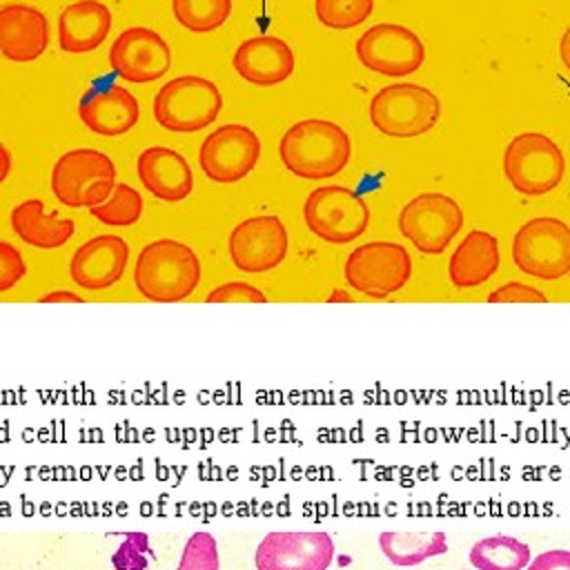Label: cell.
<instances>
[{"mask_svg":"<svg viewBox=\"0 0 570 570\" xmlns=\"http://www.w3.org/2000/svg\"><path fill=\"white\" fill-rule=\"evenodd\" d=\"M490 303H546V294L525 283H505L488 294Z\"/></svg>","mask_w":570,"mask_h":570,"instance_id":"d6a6232c","label":"cell"},{"mask_svg":"<svg viewBox=\"0 0 570 570\" xmlns=\"http://www.w3.org/2000/svg\"><path fill=\"white\" fill-rule=\"evenodd\" d=\"M49 45V22L31 4H0V53L13 62H31Z\"/></svg>","mask_w":570,"mask_h":570,"instance_id":"e0dca14e","label":"cell"},{"mask_svg":"<svg viewBox=\"0 0 570 570\" xmlns=\"http://www.w3.org/2000/svg\"><path fill=\"white\" fill-rule=\"evenodd\" d=\"M503 174L517 191L525 196H541L561 183L566 174V158L550 136L523 131L505 147Z\"/></svg>","mask_w":570,"mask_h":570,"instance_id":"8992f818","label":"cell"},{"mask_svg":"<svg viewBox=\"0 0 570 570\" xmlns=\"http://www.w3.org/2000/svg\"><path fill=\"white\" fill-rule=\"evenodd\" d=\"M501 265L499 240L483 229H472L452 252L448 263L450 281L456 287H476L494 276Z\"/></svg>","mask_w":570,"mask_h":570,"instance_id":"7402d4cb","label":"cell"},{"mask_svg":"<svg viewBox=\"0 0 570 570\" xmlns=\"http://www.w3.org/2000/svg\"><path fill=\"white\" fill-rule=\"evenodd\" d=\"M358 60L383 76L414 73L425 60L423 40L405 24L379 22L356 40Z\"/></svg>","mask_w":570,"mask_h":570,"instance_id":"8fae6325","label":"cell"},{"mask_svg":"<svg viewBox=\"0 0 570 570\" xmlns=\"http://www.w3.org/2000/svg\"><path fill=\"white\" fill-rule=\"evenodd\" d=\"M463 227L461 205L441 191L410 198L399 214L401 234L423 254H441Z\"/></svg>","mask_w":570,"mask_h":570,"instance_id":"30bf717a","label":"cell"},{"mask_svg":"<svg viewBox=\"0 0 570 570\" xmlns=\"http://www.w3.org/2000/svg\"><path fill=\"white\" fill-rule=\"evenodd\" d=\"M78 116L85 127L100 136H120L138 122L140 107L129 89L109 85L85 91L78 102Z\"/></svg>","mask_w":570,"mask_h":570,"instance_id":"ffe728a7","label":"cell"},{"mask_svg":"<svg viewBox=\"0 0 570 570\" xmlns=\"http://www.w3.org/2000/svg\"><path fill=\"white\" fill-rule=\"evenodd\" d=\"M109 65L127 82H154L169 71L171 51L158 31L129 27L111 42Z\"/></svg>","mask_w":570,"mask_h":570,"instance_id":"5bb4252c","label":"cell"},{"mask_svg":"<svg viewBox=\"0 0 570 570\" xmlns=\"http://www.w3.org/2000/svg\"><path fill=\"white\" fill-rule=\"evenodd\" d=\"M336 298H338V301H352V296H345V292H343V289H334V292H332V296H330L327 301H336Z\"/></svg>","mask_w":570,"mask_h":570,"instance_id":"74e56055","label":"cell"},{"mask_svg":"<svg viewBox=\"0 0 570 570\" xmlns=\"http://www.w3.org/2000/svg\"><path fill=\"white\" fill-rule=\"evenodd\" d=\"M136 289L154 303L187 298L200 283L198 254L174 238H158L145 245L134 265Z\"/></svg>","mask_w":570,"mask_h":570,"instance_id":"7a4b0ae2","label":"cell"},{"mask_svg":"<svg viewBox=\"0 0 570 570\" xmlns=\"http://www.w3.org/2000/svg\"><path fill=\"white\" fill-rule=\"evenodd\" d=\"M91 216L111 227H127L142 216V196L127 183H116L105 203L89 207Z\"/></svg>","mask_w":570,"mask_h":570,"instance_id":"4316f807","label":"cell"},{"mask_svg":"<svg viewBox=\"0 0 570 570\" xmlns=\"http://www.w3.org/2000/svg\"><path fill=\"white\" fill-rule=\"evenodd\" d=\"M227 247L236 269L261 274L278 267L285 261L287 229L278 216H252L232 229Z\"/></svg>","mask_w":570,"mask_h":570,"instance_id":"4fadbf2b","label":"cell"},{"mask_svg":"<svg viewBox=\"0 0 570 570\" xmlns=\"http://www.w3.org/2000/svg\"><path fill=\"white\" fill-rule=\"evenodd\" d=\"M147 554H149L147 537L140 532H129L120 543V548L114 552L111 561L116 570H145Z\"/></svg>","mask_w":570,"mask_h":570,"instance_id":"f546056e","label":"cell"},{"mask_svg":"<svg viewBox=\"0 0 570 570\" xmlns=\"http://www.w3.org/2000/svg\"><path fill=\"white\" fill-rule=\"evenodd\" d=\"M223 107L220 89L203 76H178L154 96V118L169 131L191 134L212 125Z\"/></svg>","mask_w":570,"mask_h":570,"instance_id":"277c9868","label":"cell"},{"mask_svg":"<svg viewBox=\"0 0 570 570\" xmlns=\"http://www.w3.org/2000/svg\"><path fill=\"white\" fill-rule=\"evenodd\" d=\"M24 274L27 265L20 249L7 240H0V294L16 287Z\"/></svg>","mask_w":570,"mask_h":570,"instance_id":"4dcf8cb0","label":"cell"},{"mask_svg":"<svg viewBox=\"0 0 570 570\" xmlns=\"http://www.w3.org/2000/svg\"><path fill=\"white\" fill-rule=\"evenodd\" d=\"M207 303H232V301H243V303H265L267 296L256 289L254 285L249 283H240V281H234V283H223L218 287H214L207 298Z\"/></svg>","mask_w":570,"mask_h":570,"instance_id":"1f68e13d","label":"cell"},{"mask_svg":"<svg viewBox=\"0 0 570 570\" xmlns=\"http://www.w3.org/2000/svg\"><path fill=\"white\" fill-rule=\"evenodd\" d=\"M174 18L194 33H207L227 22L232 0H171Z\"/></svg>","mask_w":570,"mask_h":570,"instance_id":"484cf974","label":"cell"},{"mask_svg":"<svg viewBox=\"0 0 570 570\" xmlns=\"http://www.w3.org/2000/svg\"><path fill=\"white\" fill-rule=\"evenodd\" d=\"M56 301H65V303H82V296H78V294H73V292H65V289H60V292H49V294H45V296L40 298V303H56Z\"/></svg>","mask_w":570,"mask_h":570,"instance_id":"e575fe53","label":"cell"},{"mask_svg":"<svg viewBox=\"0 0 570 570\" xmlns=\"http://www.w3.org/2000/svg\"><path fill=\"white\" fill-rule=\"evenodd\" d=\"M530 559L528 543L510 534H492L470 548V563L476 570H523Z\"/></svg>","mask_w":570,"mask_h":570,"instance_id":"d4e9b609","label":"cell"},{"mask_svg":"<svg viewBox=\"0 0 570 570\" xmlns=\"http://www.w3.org/2000/svg\"><path fill=\"white\" fill-rule=\"evenodd\" d=\"M261 140L247 125H220L200 145L198 163L214 183H236L258 163Z\"/></svg>","mask_w":570,"mask_h":570,"instance_id":"7c38bea8","label":"cell"},{"mask_svg":"<svg viewBox=\"0 0 570 570\" xmlns=\"http://www.w3.org/2000/svg\"><path fill=\"white\" fill-rule=\"evenodd\" d=\"M11 229L31 247L53 249L62 247L73 236V220L60 218L53 214H45V205L40 198L22 200L11 209Z\"/></svg>","mask_w":570,"mask_h":570,"instance_id":"603a6c76","label":"cell"},{"mask_svg":"<svg viewBox=\"0 0 570 570\" xmlns=\"http://www.w3.org/2000/svg\"><path fill=\"white\" fill-rule=\"evenodd\" d=\"M129 245L116 234H100L82 243L69 263L71 281L82 289H107L125 274Z\"/></svg>","mask_w":570,"mask_h":570,"instance_id":"2e32d148","label":"cell"},{"mask_svg":"<svg viewBox=\"0 0 570 570\" xmlns=\"http://www.w3.org/2000/svg\"><path fill=\"white\" fill-rule=\"evenodd\" d=\"M345 281L370 298H387L412 278L407 249L392 240L363 243L345 261Z\"/></svg>","mask_w":570,"mask_h":570,"instance_id":"ba28073f","label":"cell"},{"mask_svg":"<svg viewBox=\"0 0 570 570\" xmlns=\"http://www.w3.org/2000/svg\"><path fill=\"white\" fill-rule=\"evenodd\" d=\"M512 261L528 274L557 281L570 272V225L552 216L523 223L512 238Z\"/></svg>","mask_w":570,"mask_h":570,"instance_id":"52a82bcc","label":"cell"},{"mask_svg":"<svg viewBox=\"0 0 570 570\" xmlns=\"http://www.w3.org/2000/svg\"><path fill=\"white\" fill-rule=\"evenodd\" d=\"M136 171L142 187L167 203L183 200L194 189V174L189 163L171 147H147L136 160Z\"/></svg>","mask_w":570,"mask_h":570,"instance_id":"d6986e66","label":"cell"},{"mask_svg":"<svg viewBox=\"0 0 570 570\" xmlns=\"http://www.w3.org/2000/svg\"><path fill=\"white\" fill-rule=\"evenodd\" d=\"M528 570H570V550H546L530 559Z\"/></svg>","mask_w":570,"mask_h":570,"instance_id":"836d02e7","label":"cell"},{"mask_svg":"<svg viewBox=\"0 0 570 570\" xmlns=\"http://www.w3.org/2000/svg\"><path fill=\"white\" fill-rule=\"evenodd\" d=\"M334 541L327 532H269L256 548V570H327Z\"/></svg>","mask_w":570,"mask_h":570,"instance_id":"9a60e30c","label":"cell"},{"mask_svg":"<svg viewBox=\"0 0 570 570\" xmlns=\"http://www.w3.org/2000/svg\"><path fill=\"white\" fill-rule=\"evenodd\" d=\"M114 185L116 165L98 149H71L51 169V191L67 207H96L107 200Z\"/></svg>","mask_w":570,"mask_h":570,"instance_id":"5b68a950","label":"cell"},{"mask_svg":"<svg viewBox=\"0 0 570 570\" xmlns=\"http://www.w3.org/2000/svg\"><path fill=\"white\" fill-rule=\"evenodd\" d=\"M283 165L298 178L321 180L336 176L352 156V142L343 127L323 118L294 122L278 142Z\"/></svg>","mask_w":570,"mask_h":570,"instance_id":"6da1fadb","label":"cell"},{"mask_svg":"<svg viewBox=\"0 0 570 570\" xmlns=\"http://www.w3.org/2000/svg\"><path fill=\"white\" fill-rule=\"evenodd\" d=\"M232 62L243 80L258 87L278 85L294 71L292 47L276 36H254L243 40Z\"/></svg>","mask_w":570,"mask_h":570,"instance_id":"ac0fdd59","label":"cell"},{"mask_svg":"<svg viewBox=\"0 0 570 570\" xmlns=\"http://www.w3.org/2000/svg\"><path fill=\"white\" fill-rule=\"evenodd\" d=\"M111 29V11L98 0H78L58 18V42L67 53H87L102 45Z\"/></svg>","mask_w":570,"mask_h":570,"instance_id":"44dd1931","label":"cell"},{"mask_svg":"<svg viewBox=\"0 0 570 570\" xmlns=\"http://www.w3.org/2000/svg\"><path fill=\"white\" fill-rule=\"evenodd\" d=\"M559 53H561V60L563 65L568 67L570 71V29H566V33L561 36V42H559Z\"/></svg>","mask_w":570,"mask_h":570,"instance_id":"8d00e7d4","label":"cell"},{"mask_svg":"<svg viewBox=\"0 0 570 570\" xmlns=\"http://www.w3.org/2000/svg\"><path fill=\"white\" fill-rule=\"evenodd\" d=\"M441 116V102L428 87L396 82L379 89L370 102L372 125L392 138H412L430 131Z\"/></svg>","mask_w":570,"mask_h":570,"instance_id":"3957f363","label":"cell"},{"mask_svg":"<svg viewBox=\"0 0 570 570\" xmlns=\"http://www.w3.org/2000/svg\"><path fill=\"white\" fill-rule=\"evenodd\" d=\"M316 18L330 29H352L374 11V0H316Z\"/></svg>","mask_w":570,"mask_h":570,"instance_id":"83f0119b","label":"cell"},{"mask_svg":"<svg viewBox=\"0 0 570 570\" xmlns=\"http://www.w3.org/2000/svg\"><path fill=\"white\" fill-rule=\"evenodd\" d=\"M381 552L396 566L410 568L430 557L448 550V537L443 532H381Z\"/></svg>","mask_w":570,"mask_h":570,"instance_id":"cb8c5ba5","label":"cell"},{"mask_svg":"<svg viewBox=\"0 0 570 570\" xmlns=\"http://www.w3.org/2000/svg\"><path fill=\"white\" fill-rule=\"evenodd\" d=\"M312 234L327 243H350L358 238L370 223V207L361 194L343 185L316 187L303 207Z\"/></svg>","mask_w":570,"mask_h":570,"instance_id":"9c48e42d","label":"cell"},{"mask_svg":"<svg viewBox=\"0 0 570 570\" xmlns=\"http://www.w3.org/2000/svg\"><path fill=\"white\" fill-rule=\"evenodd\" d=\"M178 570H218V550L209 532H196L189 537Z\"/></svg>","mask_w":570,"mask_h":570,"instance_id":"f1b7e54d","label":"cell"},{"mask_svg":"<svg viewBox=\"0 0 570 570\" xmlns=\"http://www.w3.org/2000/svg\"><path fill=\"white\" fill-rule=\"evenodd\" d=\"M11 169V154L7 151V147L0 142V183L9 176Z\"/></svg>","mask_w":570,"mask_h":570,"instance_id":"d590c367","label":"cell"}]
</instances>
